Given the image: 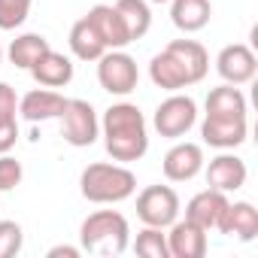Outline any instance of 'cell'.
Wrapping results in <instances>:
<instances>
[{"mask_svg":"<svg viewBox=\"0 0 258 258\" xmlns=\"http://www.w3.org/2000/svg\"><path fill=\"white\" fill-rule=\"evenodd\" d=\"M100 134L103 146L112 161L118 164H131L140 161L149 152V131H146V118L137 103H112L103 118H100Z\"/></svg>","mask_w":258,"mask_h":258,"instance_id":"6da1fadb","label":"cell"},{"mask_svg":"<svg viewBox=\"0 0 258 258\" xmlns=\"http://www.w3.org/2000/svg\"><path fill=\"white\" fill-rule=\"evenodd\" d=\"M79 191L91 204H121L137 191V176L124 164L94 161L79 176Z\"/></svg>","mask_w":258,"mask_h":258,"instance_id":"7a4b0ae2","label":"cell"},{"mask_svg":"<svg viewBox=\"0 0 258 258\" xmlns=\"http://www.w3.org/2000/svg\"><path fill=\"white\" fill-rule=\"evenodd\" d=\"M127 240H131V228L118 210H97L79 228L82 252L91 255H121L127 249Z\"/></svg>","mask_w":258,"mask_h":258,"instance_id":"3957f363","label":"cell"},{"mask_svg":"<svg viewBox=\"0 0 258 258\" xmlns=\"http://www.w3.org/2000/svg\"><path fill=\"white\" fill-rule=\"evenodd\" d=\"M97 82H100V88L106 94L127 97L137 88V82H140L137 61L127 55L124 49H106L97 58Z\"/></svg>","mask_w":258,"mask_h":258,"instance_id":"277c9868","label":"cell"},{"mask_svg":"<svg viewBox=\"0 0 258 258\" xmlns=\"http://www.w3.org/2000/svg\"><path fill=\"white\" fill-rule=\"evenodd\" d=\"M58 118H61V137L76 149L94 146V140L100 137V118L94 106L82 97H67Z\"/></svg>","mask_w":258,"mask_h":258,"instance_id":"5b68a950","label":"cell"},{"mask_svg":"<svg viewBox=\"0 0 258 258\" xmlns=\"http://www.w3.org/2000/svg\"><path fill=\"white\" fill-rule=\"evenodd\" d=\"M198 121V103L188 97V94H179V91H170L167 100L158 103L155 115H152V124L155 131L167 140H179L185 137Z\"/></svg>","mask_w":258,"mask_h":258,"instance_id":"8992f818","label":"cell"},{"mask_svg":"<svg viewBox=\"0 0 258 258\" xmlns=\"http://www.w3.org/2000/svg\"><path fill=\"white\" fill-rule=\"evenodd\" d=\"M179 195L170 185H146L137 195V219L152 228H170L179 219Z\"/></svg>","mask_w":258,"mask_h":258,"instance_id":"52a82bcc","label":"cell"},{"mask_svg":"<svg viewBox=\"0 0 258 258\" xmlns=\"http://www.w3.org/2000/svg\"><path fill=\"white\" fill-rule=\"evenodd\" d=\"M216 70H219V76L228 85H246L258 73V58H255V52L246 43H231V46H225L219 52Z\"/></svg>","mask_w":258,"mask_h":258,"instance_id":"ba28073f","label":"cell"},{"mask_svg":"<svg viewBox=\"0 0 258 258\" xmlns=\"http://www.w3.org/2000/svg\"><path fill=\"white\" fill-rule=\"evenodd\" d=\"M246 176H249L246 161L225 152V149H222V155L210 158V164H207V185L216 188V191H225V195L240 191L246 185Z\"/></svg>","mask_w":258,"mask_h":258,"instance_id":"9c48e42d","label":"cell"},{"mask_svg":"<svg viewBox=\"0 0 258 258\" xmlns=\"http://www.w3.org/2000/svg\"><path fill=\"white\" fill-rule=\"evenodd\" d=\"M216 231H222L225 237H234L240 243H252L258 237V210L249 201H228V207L219 216Z\"/></svg>","mask_w":258,"mask_h":258,"instance_id":"30bf717a","label":"cell"},{"mask_svg":"<svg viewBox=\"0 0 258 258\" xmlns=\"http://www.w3.org/2000/svg\"><path fill=\"white\" fill-rule=\"evenodd\" d=\"M249 134V121L246 118H219V115H207L201 124V137L207 146L213 149H237L246 143Z\"/></svg>","mask_w":258,"mask_h":258,"instance_id":"8fae6325","label":"cell"},{"mask_svg":"<svg viewBox=\"0 0 258 258\" xmlns=\"http://www.w3.org/2000/svg\"><path fill=\"white\" fill-rule=\"evenodd\" d=\"M161 170H164V176L170 182H188V179H195L204 170V149L198 143H188V140L185 143H176L164 155Z\"/></svg>","mask_w":258,"mask_h":258,"instance_id":"7c38bea8","label":"cell"},{"mask_svg":"<svg viewBox=\"0 0 258 258\" xmlns=\"http://www.w3.org/2000/svg\"><path fill=\"white\" fill-rule=\"evenodd\" d=\"M85 19L91 22V28L97 31V37L103 40L106 49H124L127 43H131V34H127L124 22H121L118 10H115L112 4H97V7H91Z\"/></svg>","mask_w":258,"mask_h":258,"instance_id":"4fadbf2b","label":"cell"},{"mask_svg":"<svg viewBox=\"0 0 258 258\" xmlns=\"http://www.w3.org/2000/svg\"><path fill=\"white\" fill-rule=\"evenodd\" d=\"M170 258H204L207 255V231L188 219H176L167 234Z\"/></svg>","mask_w":258,"mask_h":258,"instance_id":"5bb4252c","label":"cell"},{"mask_svg":"<svg viewBox=\"0 0 258 258\" xmlns=\"http://www.w3.org/2000/svg\"><path fill=\"white\" fill-rule=\"evenodd\" d=\"M64 103H67V97L61 94V91H55V88H34V91H28L22 100H19V115L22 118H28V121H49V118H58L61 115V109H64Z\"/></svg>","mask_w":258,"mask_h":258,"instance_id":"9a60e30c","label":"cell"},{"mask_svg":"<svg viewBox=\"0 0 258 258\" xmlns=\"http://www.w3.org/2000/svg\"><path fill=\"white\" fill-rule=\"evenodd\" d=\"M225 207H228V195L207 185L204 191H198V195L185 204V219L195 222L198 228H204V231L210 234V231L219 225V216H222Z\"/></svg>","mask_w":258,"mask_h":258,"instance_id":"2e32d148","label":"cell"},{"mask_svg":"<svg viewBox=\"0 0 258 258\" xmlns=\"http://www.w3.org/2000/svg\"><path fill=\"white\" fill-rule=\"evenodd\" d=\"M31 76H34L37 85H43V88H64V85H70V79H73V61H70L67 55L49 49V52H43L40 61L31 67Z\"/></svg>","mask_w":258,"mask_h":258,"instance_id":"e0dca14e","label":"cell"},{"mask_svg":"<svg viewBox=\"0 0 258 258\" xmlns=\"http://www.w3.org/2000/svg\"><path fill=\"white\" fill-rule=\"evenodd\" d=\"M164 49L182 64V70H185V76H188L191 85H198V82L207 76V70H210V55H207V49H204L198 40H170Z\"/></svg>","mask_w":258,"mask_h":258,"instance_id":"ac0fdd59","label":"cell"},{"mask_svg":"<svg viewBox=\"0 0 258 258\" xmlns=\"http://www.w3.org/2000/svg\"><path fill=\"white\" fill-rule=\"evenodd\" d=\"M213 4L210 0H170V22L182 34H198L210 25Z\"/></svg>","mask_w":258,"mask_h":258,"instance_id":"d6986e66","label":"cell"},{"mask_svg":"<svg viewBox=\"0 0 258 258\" xmlns=\"http://www.w3.org/2000/svg\"><path fill=\"white\" fill-rule=\"evenodd\" d=\"M149 79H152L158 88H164V91H182V88L191 85L188 76H185V70H182V64H179L167 49H161V52L149 61Z\"/></svg>","mask_w":258,"mask_h":258,"instance_id":"ffe728a7","label":"cell"},{"mask_svg":"<svg viewBox=\"0 0 258 258\" xmlns=\"http://www.w3.org/2000/svg\"><path fill=\"white\" fill-rule=\"evenodd\" d=\"M207 115L219 118H246V97L237 85H219L207 94Z\"/></svg>","mask_w":258,"mask_h":258,"instance_id":"44dd1931","label":"cell"},{"mask_svg":"<svg viewBox=\"0 0 258 258\" xmlns=\"http://www.w3.org/2000/svg\"><path fill=\"white\" fill-rule=\"evenodd\" d=\"M70 52H73L79 61H97V58L106 52L103 40L97 37V31L91 28L88 19H79V22L70 28Z\"/></svg>","mask_w":258,"mask_h":258,"instance_id":"7402d4cb","label":"cell"},{"mask_svg":"<svg viewBox=\"0 0 258 258\" xmlns=\"http://www.w3.org/2000/svg\"><path fill=\"white\" fill-rule=\"evenodd\" d=\"M112 7L118 10L127 34H131V43L149 34V28H152V10H149L146 0H115Z\"/></svg>","mask_w":258,"mask_h":258,"instance_id":"603a6c76","label":"cell"},{"mask_svg":"<svg viewBox=\"0 0 258 258\" xmlns=\"http://www.w3.org/2000/svg\"><path fill=\"white\" fill-rule=\"evenodd\" d=\"M49 49H52V46H49V40H46L43 34H22V37H16V40L10 43L7 55H10V61H13L16 67L31 70V67L40 61V55L49 52Z\"/></svg>","mask_w":258,"mask_h":258,"instance_id":"cb8c5ba5","label":"cell"},{"mask_svg":"<svg viewBox=\"0 0 258 258\" xmlns=\"http://www.w3.org/2000/svg\"><path fill=\"white\" fill-rule=\"evenodd\" d=\"M134 252H137V255H143V258H170L164 228H152V225H146L143 231H137Z\"/></svg>","mask_w":258,"mask_h":258,"instance_id":"d4e9b609","label":"cell"},{"mask_svg":"<svg viewBox=\"0 0 258 258\" xmlns=\"http://www.w3.org/2000/svg\"><path fill=\"white\" fill-rule=\"evenodd\" d=\"M34 0H0V31H16L25 25Z\"/></svg>","mask_w":258,"mask_h":258,"instance_id":"484cf974","label":"cell"},{"mask_svg":"<svg viewBox=\"0 0 258 258\" xmlns=\"http://www.w3.org/2000/svg\"><path fill=\"white\" fill-rule=\"evenodd\" d=\"M22 246H25V231H22V225L13 222V219H4V222H0V258L19 255Z\"/></svg>","mask_w":258,"mask_h":258,"instance_id":"4316f807","label":"cell"},{"mask_svg":"<svg viewBox=\"0 0 258 258\" xmlns=\"http://www.w3.org/2000/svg\"><path fill=\"white\" fill-rule=\"evenodd\" d=\"M22 176H25L22 161H16L10 152L0 155V191H13V188H19V185H22Z\"/></svg>","mask_w":258,"mask_h":258,"instance_id":"83f0119b","label":"cell"},{"mask_svg":"<svg viewBox=\"0 0 258 258\" xmlns=\"http://www.w3.org/2000/svg\"><path fill=\"white\" fill-rule=\"evenodd\" d=\"M0 121H19V97L10 82H0Z\"/></svg>","mask_w":258,"mask_h":258,"instance_id":"f1b7e54d","label":"cell"},{"mask_svg":"<svg viewBox=\"0 0 258 258\" xmlns=\"http://www.w3.org/2000/svg\"><path fill=\"white\" fill-rule=\"evenodd\" d=\"M16 143H19V121H0V155L13 152Z\"/></svg>","mask_w":258,"mask_h":258,"instance_id":"f546056e","label":"cell"},{"mask_svg":"<svg viewBox=\"0 0 258 258\" xmlns=\"http://www.w3.org/2000/svg\"><path fill=\"white\" fill-rule=\"evenodd\" d=\"M79 246H52L49 249V258H61V255H67V258H79Z\"/></svg>","mask_w":258,"mask_h":258,"instance_id":"4dcf8cb0","label":"cell"},{"mask_svg":"<svg viewBox=\"0 0 258 258\" xmlns=\"http://www.w3.org/2000/svg\"><path fill=\"white\" fill-rule=\"evenodd\" d=\"M0 64H4V49H0Z\"/></svg>","mask_w":258,"mask_h":258,"instance_id":"1f68e13d","label":"cell"},{"mask_svg":"<svg viewBox=\"0 0 258 258\" xmlns=\"http://www.w3.org/2000/svg\"><path fill=\"white\" fill-rule=\"evenodd\" d=\"M152 4H167V0H152Z\"/></svg>","mask_w":258,"mask_h":258,"instance_id":"d6a6232c","label":"cell"}]
</instances>
